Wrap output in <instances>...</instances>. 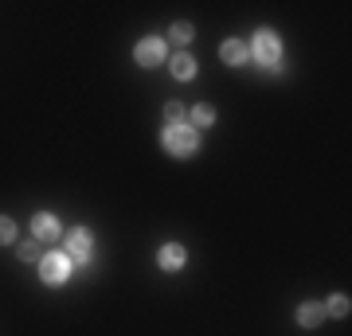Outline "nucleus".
<instances>
[{"instance_id": "nucleus-1", "label": "nucleus", "mask_w": 352, "mask_h": 336, "mask_svg": "<svg viewBox=\"0 0 352 336\" xmlns=\"http://www.w3.org/2000/svg\"><path fill=\"white\" fill-rule=\"evenodd\" d=\"M161 145L173 153V157H196V153H200V133H196L188 122L184 125H164Z\"/></svg>"}, {"instance_id": "nucleus-2", "label": "nucleus", "mask_w": 352, "mask_h": 336, "mask_svg": "<svg viewBox=\"0 0 352 336\" xmlns=\"http://www.w3.org/2000/svg\"><path fill=\"white\" fill-rule=\"evenodd\" d=\"M251 55L263 63L266 71H278V67H282V39H278V32L258 27V32H254V43H251Z\"/></svg>"}, {"instance_id": "nucleus-3", "label": "nucleus", "mask_w": 352, "mask_h": 336, "mask_svg": "<svg viewBox=\"0 0 352 336\" xmlns=\"http://www.w3.org/2000/svg\"><path fill=\"white\" fill-rule=\"evenodd\" d=\"M39 278L47 282V286H63L67 278H71V258H67L63 250H51L39 258Z\"/></svg>"}, {"instance_id": "nucleus-4", "label": "nucleus", "mask_w": 352, "mask_h": 336, "mask_svg": "<svg viewBox=\"0 0 352 336\" xmlns=\"http://www.w3.org/2000/svg\"><path fill=\"white\" fill-rule=\"evenodd\" d=\"M63 254H67L71 262H90V254H94V243H90V231H87V227H75V231L67 235Z\"/></svg>"}, {"instance_id": "nucleus-5", "label": "nucleus", "mask_w": 352, "mask_h": 336, "mask_svg": "<svg viewBox=\"0 0 352 336\" xmlns=\"http://www.w3.org/2000/svg\"><path fill=\"white\" fill-rule=\"evenodd\" d=\"M164 39L161 36H145L138 43V47H133V59H138V67H157V63H164Z\"/></svg>"}, {"instance_id": "nucleus-6", "label": "nucleus", "mask_w": 352, "mask_h": 336, "mask_svg": "<svg viewBox=\"0 0 352 336\" xmlns=\"http://www.w3.org/2000/svg\"><path fill=\"white\" fill-rule=\"evenodd\" d=\"M59 219L55 215H47V212H39V215H32V238L36 243H59Z\"/></svg>"}, {"instance_id": "nucleus-7", "label": "nucleus", "mask_w": 352, "mask_h": 336, "mask_svg": "<svg viewBox=\"0 0 352 336\" xmlns=\"http://www.w3.org/2000/svg\"><path fill=\"white\" fill-rule=\"evenodd\" d=\"M184 262H188V254H184V247H180V243H164L161 254H157V266H161V270H168V274H176Z\"/></svg>"}, {"instance_id": "nucleus-8", "label": "nucleus", "mask_w": 352, "mask_h": 336, "mask_svg": "<svg viewBox=\"0 0 352 336\" xmlns=\"http://www.w3.org/2000/svg\"><path fill=\"white\" fill-rule=\"evenodd\" d=\"M219 59L227 67H243V63L251 59V47L243 43V39H223V47H219Z\"/></svg>"}, {"instance_id": "nucleus-9", "label": "nucleus", "mask_w": 352, "mask_h": 336, "mask_svg": "<svg viewBox=\"0 0 352 336\" xmlns=\"http://www.w3.org/2000/svg\"><path fill=\"white\" fill-rule=\"evenodd\" d=\"M168 71H173L176 82H192V78H196V59H192L188 51H180V55L168 59Z\"/></svg>"}, {"instance_id": "nucleus-10", "label": "nucleus", "mask_w": 352, "mask_h": 336, "mask_svg": "<svg viewBox=\"0 0 352 336\" xmlns=\"http://www.w3.org/2000/svg\"><path fill=\"white\" fill-rule=\"evenodd\" d=\"M321 321H325V305H321V301H305V305H298V324H302V328H317Z\"/></svg>"}, {"instance_id": "nucleus-11", "label": "nucleus", "mask_w": 352, "mask_h": 336, "mask_svg": "<svg viewBox=\"0 0 352 336\" xmlns=\"http://www.w3.org/2000/svg\"><path fill=\"white\" fill-rule=\"evenodd\" d=\"M188 117H192V129H208V125L215 122V110L208 106V102H200V106H192Z\"/></svg>"}, {"instance_id": "nucleus-12", "label": "nucleus", "mask_w": 352, "mask_h": 336, "mask_svg": "<svg viewBox=\"0 0 352 336\" xmlns=\"http://www.w3.org/2000/svg\"><path fill=\"white\" fill-rule=\"evenodd\" d=\"M192 36H196V27H192L188 20H180V24H173V27H168V39H173V43H180V47H188V43H192Z\"/></svg>"}, {"instance_id": "nucleus-13", "label": "nucleus", "mask_w": 352, "mask_h": 336, "mask_svg": "<svg viewBox=\"0 0 352 336\" xmlns=\"http://www.w3.org/2000/svg\"><path fill=\"white\" fill-rule=\"evenodd\" d=\"M349 298H344V293H333V298L325 301V317H349Z\"/></svg>"}, {"instance_id": "nucleus-14", "label": "nucleus", "mask_w": 352, "mask_h": 336, "mask_svg": "<svg viewBox=\"0 0 352 336\" xmlns=\"http://www.w3.org/2000/svg\"><path fill=\"white\" fill-rule=\"evenodd\" d=\"M164 117H168V125H184V106L180 102H168L164 106Z\"/></svg>"}, {"instance_id": "nucleus-15", "label": "nucleus", "mask_w": 352, "mask_h": 336, "mask_svg": "<svg viewBox=\"0 0 352 336\" xmlns=\"http://www.w3.org/2000/svg\"><path fill=\"white\" fill-rule=\"evenodd\" d=\"M12 238H16V223L8 219V215H0V247H4V243H12Z\"/></svg>"}, {"instance_id": "nucleus-16", "label": "nucleus", "mask_w": 352, "mask_h": 336, "mask_svg": "<svg viewBox=\"0 0 352 336\" xmlns=\"http://www.w3.org/2000/svg\"><path fill=\"white\" fill-rule=\"evenodd\" d=\"M20 258H24V262L43 258V254H39V243H36V238H32V243H20Z\"/></svg>"}]
</instances>
